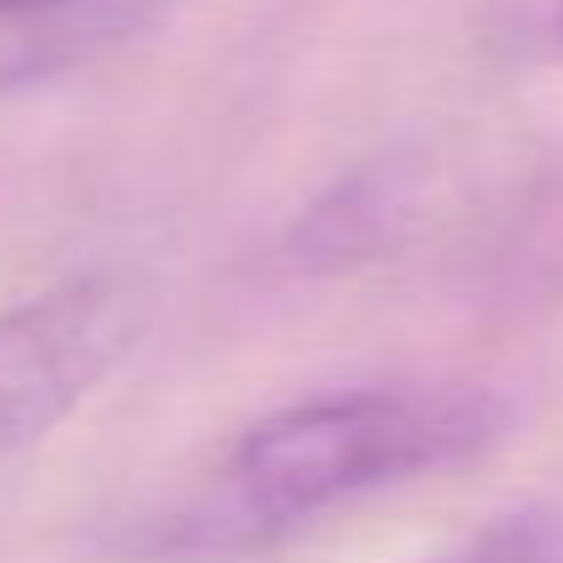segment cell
Instances as JSON below:
<instances>
[{
	"label": "cell",
	"instance_id": "5",
	"mask_svg": "<svg viewBox=\"0 0 563 563\" xmlns=\"http://www.w3.org/2000/svg\"><path fill=\"white\" fill-rule=\"evenodd\" d=\"M426 563H563V514L558 508H514Z\"/></svg>",
	"mask_w": 563,
	"mask_h": 563
},
{
	"label": "cell",
	"instance_id": "6",
	"mask_svg": "<svg viewBox=\"0 0 563 563\" xmlns=\"http://www.w3.org/2000/svg\"><path fill=\"white\" fill-rule=\"evenodd\" d=\"M547 18H552V40L563 51V0H547Z\"/></svg>",
	"mask_w": 563,
	"mask_h": 563
},
{
	"label": "cell",
	"instance_id": "4",
	"mask_svg": "<svg viewBox=\"0 0 563 563\" xmlns=\"http://www.w3.org/2000/svg\"><path fill=\"white\" fill-rule=\"evenodd\" d=\"M409 210H415V188L404 166H360L299 210L288 232V254L305 271L365 265L387 243H398V227Z\"/></svg>",
	"mask_w": 563,
	"mask_h": 563
},
{
	"label": "cell",
	"instance_id": "2",
	"mask_svg": "<svg viewBox=\"0 0 563 563\" xmlns=\"http://www.w3.org/2000/svg\"><path fill=\"white\" fill-rule=\"evenodd\" d=\"M139 265H89L0 310V464L40 448L155 327Z\"/></svg>",
	"mask_w": 563,
	"mask_h": 563
},
{
	"label": "cell",
	"instance_id": "1",
	"mask_svg": "<svg viewBox=\"0 0 563 563\" xmlns=\"http://www.w3.org/2000/svg\"><path fill=\"white\" fill-rule=\"evenodd\" d=\"M503 437L475 387H332L254 420L172 519L161 552H260L371 492L470 464Z\"/></svg>",
	"mask_w": 563,
	"mask_h": 563
},
{
	"label": "cell",
	"instance_id": "3",
	"mask_svg": "<svg viewBox=\"0 0 563 563\" xmlns=\"http://www.w3.org/2000/svg\"><path fill=\"white\" fill-rule=\"evenodd\" d=\"M166 0H0V100L133 40Z\"/></svg>",
	"mask_w": 563,
	"mask_h": 563
}]
</instances>
